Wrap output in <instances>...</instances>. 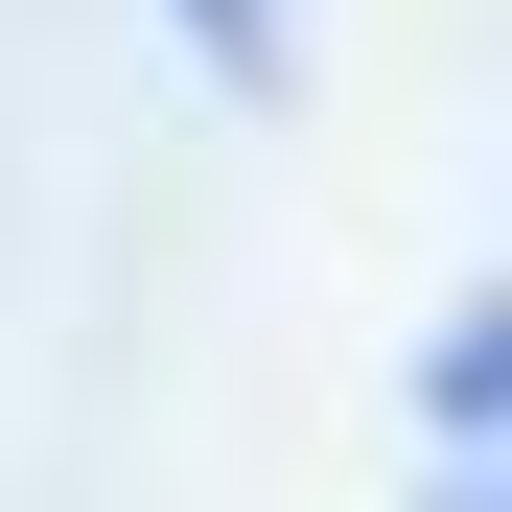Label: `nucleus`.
<instances>
[{
    "label": "nucleus",
    "mask_w": 512,
    "mask_h": 512,
    "mask_svg": "<svg viewBox=\"0 0 512 512\" xmlns=\"http://www.w3.org/2000/svg\"><path fill=\"white\" fill-rule=\"evenodd\" d=\"M163 24L210 47V94H280V0H163Z\"/></svg>",
    "instance_id": "nucleus-1"
}]
</instances>
